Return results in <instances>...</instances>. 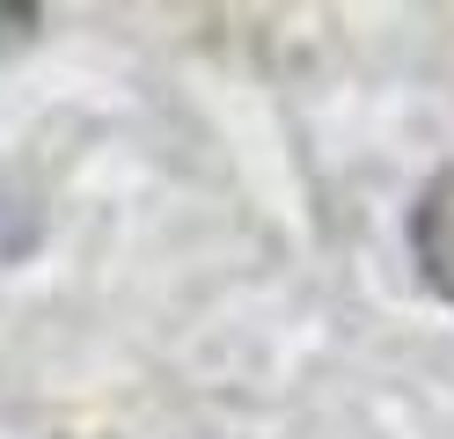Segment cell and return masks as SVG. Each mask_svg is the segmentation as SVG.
<instances>
[{"mask_svg":"<svg viewBox=\"0 0 454 439\" xmlns=\"http://www.w3.org/2000/svg\"><path fill=\"white\" fill-rule=\"evenodd\" d=\"M411 256H418V278L454 308V161L411 205Z\"/></svg>","mask_w":454,"mask_h":439,"instance_id":"6da1fadb","label":"cell"}]
</instances>
